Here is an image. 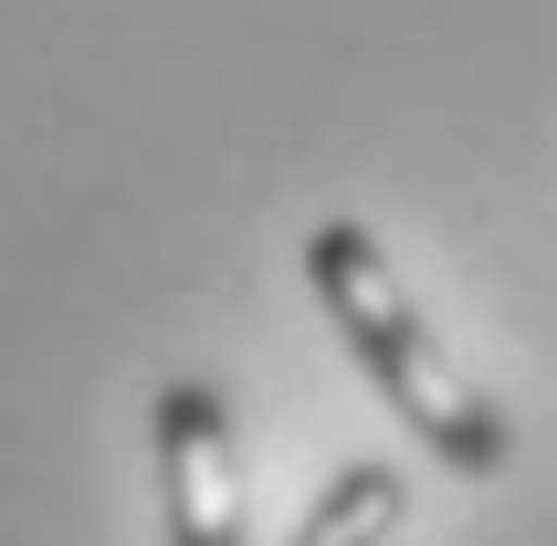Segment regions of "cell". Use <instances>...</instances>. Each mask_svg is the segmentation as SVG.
<instances>
[{
    "mask_svg": "<svg viewBox=\"0 0 557 546\" xmlns=\"http://www.w3.org/2000/svg\"><path fill=\"white\" fill-rule=\"evenodd\" d=\"M306 273H315V295H326V315H337L347 358L389 389V410H400L453 473H505L516 431H505V410L463 379V358L432 336V315L410 305V284L389 273V252H379L358 221H326V232L306 243Z\"/></svg>",
    "mask_w": 557,
    "mask_h": 546,
    "instance_id": "1",
    "label": "cell"
},
{
    "mask_svg": "<svg viewBox=\"0 0 557 546\" xmlns=\"http://www.w3.org/2000/svg\"><path fill=\"white\" fill-rule=\"evenodd\" d=\"M400 505H410V484L389 473V462H347L337 484L306 505V525L284 546H389V525H400Z\"/></svg>",
    "mask_w": 557,
    "mask_h": 546,
    "instance_id": "3",
    "label": "cell"
},
{
    "mask_svg": "<svg viewBox=\"0 0 557 546\" xmlns=\"http://www.w3.org/2000/svg\"><path fill=\"white\" fill-rule=\"evenodd\" d=\"M158 494H169V546H243L232 410H221V389H200V379L158 389Z\"/></svg>",
    "mask_w": 557,
    "mask_h": 546,
    "instance_id": "2",
    "label": "cell"
}]
</instances>
